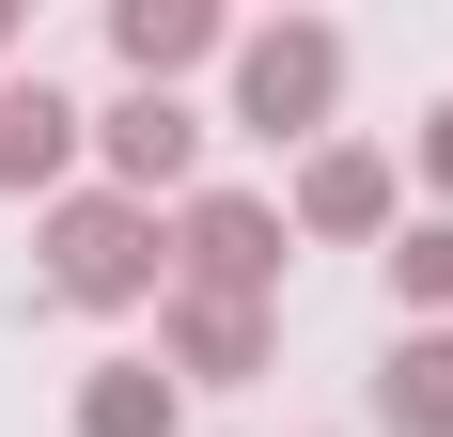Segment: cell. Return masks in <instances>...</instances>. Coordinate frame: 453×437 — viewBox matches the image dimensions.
<instances>
[{"label":"cell","mask_w":453,"mask_h":437,"mask_svg":"<svg viewBox=\"0 0 453 437\" xmlns=\"http://www.w3.org/2000/svg\"><path fill=\"white\" fill-rule=\"evenodd\" d=\"M79 141H94V110L63 79H0V203H63V172H79Z\"/></svg>","instance_id":"cell-5"},{"label":"cell","mask_w":453,"mask_h":437,"mask_svg":"<svg viewBox=\"0 0 453 437\" xmlns=\"http://www.w3.org/2000/svg\"><path fill=\"white\" fill-rule=\"evenodd\" d=\"M391 297H407L422 328L453 312V218H391Z\"/></svg>","instance_id":"cell-11"},{"label":"cell","mask_w":453,"mask_h":437,"mask_svg":"<svg viewBox=\"0 0 453 437\" xmlns=\"http://www.w3.org/2000/svg\"><path fill=\"white\" fill-rule=\"evenodd\" d=\"M375 437H453V328H407L375 359Z\"/></svg>","instance_id":"cell-9"},{"label":"cell","mask_w":453,"mask_h":437,"mask_svg":"<svg viewBox=\"0 0 453 437\" xmlns=\"http://www.w3.org/2000/svg\"><path fill=\"white\" fill-rule=\"evenodd\" d=\"M47 297H63V312L173 297V218L126 203V188H63V203H47Z\"/></svg>","instance_id":"cell-1"},{"label":"cell","mask_w":453,"mask_h":437,"mask_svg":"<svg viewBox=\"0 0 453 437\" xmlns=\"http://www.w3.org/2000/svg\"><path fill=\"white\" fill-rule=\"evenodd\" d=\"M219 0H110V63H126V94H173L188 63H219Z\"/></svg>","instance_id":"cell-7"},{"label":"cell","mask_w":453,"mask_h":437,"mask_svg":"<svg viewBox=\"0 0 453 437\" xmlns=\"http://www.w3.org/2000/svg\"><path fill=\"white\" fill-rule=\"evenodd\" d=\"M94 172L126 188V203H173V188L203 172V110H188V94H110V110H94Z\"/></svg>","instance_id":"cell-4"},{"label":"cell","mask_w":453,"mask_h":437,"mask_svg":"<svg viewBox=\"0 0 453 437\" xmlns=\"http://www.w3.org/2000/svg\"><path fill=\"white\" fill-rule=\"evenodd\" d=\"M79 437H188L173 359H94V375H79Z\"/></svg>","instance_id":"cell-8"},{"label":"cell","mask_w":453,"mask_h":437,"mask_svg":"<svg viewBox=\"0 0 453 437\" xmlns=\"http://www.w3.org/2000/svg\"><path fill=\"white\" fill-rule=\"evenodd\" d=\"M391 218H407V188H391V157H375V141H313V157H297L281 234H391Z\"/></svg>","instance_id":"cell-6"},{"label":"cell","mask_w":453,"mask_h":437,"mask_svg":"<svg viewBox=\"0 0 453 437\" xmlns=\"http://www.w3.org/2000/svg\"><path fill=\"white\" fill-rule=\"evenodd\" d=\"M203 375V391H234V375H266V312L234 297H173V391Z\"/></svg>","instance_id":"cell-10"},{"label":"cell","mask_w":453,"mask_h":437,"mask_svg":"<svg viewBox=\"0 0 453 437\" xmlns=\"http://www.w3.org/2000/svg\"><path fill=\"white\" fill-rule=\"evenodd\" d=\"M281 265H297V234H281L266 188H188V203H173V297H234V312H266Z\"/></svg>","instance_id":"cell-2"},{"label":"cell","mask_w":453,"mask_h":437,"mask_svg":"<svg viewBox=\"0 0 453 437\" xmlns=\"http://www.w3.org/2000/svg\"><path fill=\"white\" fill-rule=\"evenodd\" d=\"M328 110H344V32H328V16L234 32V126L250 141H328Z\"/></svg>","instance_id":"cell-3"},{"label":"cell","mask_w":453,"mask_h":437,"mask_svg":"<svg viewBox=\"0 0 453 437\" xmlns=\"http://www.w3.org/2000/svg\"><path fill=\"white\" fill-rule=\"evenodd\" d=\"M407 157H422V188H438V218H453V94L422 110V141H407Z\"/></svg>","instance_id":"cell-12"},{"label":"cell","mask_w":453,"mask_h":437,"mask_svg":"<svg viewBox=\"0 0 453 437\" xmlns=\"http://www.w3.org/2000/svg\"><path fill=\"white\" fill-rule=\"evenodd\" d=\"M0 63H16V0H0Z\"/></svg>","instance_id":"cell-13"}]
</instances>
